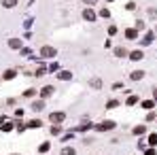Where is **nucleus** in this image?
I'll use <instances>...</instances> for the list:
<instances>
[{"mask_svg": "<svg viewBox=\"0 0 157 155\" xmlns=\"http://www.w3.org/2000/svg\"><path fill=\"white\" fill-rule=\"evenodd\" d=\"M55 49H53V47H42V49H40V55L42 57H55Z\"/></svg>", "mask_w": 157, "mask_h": 155, "instance_id": "f257e3e1", "label": "nucleus"}, {"mask_svg": "<svg viewBox=\"0 0 157 155\" xmlns=\"http://www.w3.org/2000/svg\"><path fill=\"white\" fill-rule=\"evenodd\" d=\"M113 127H115V121H104V123H100L96 130L98 132H108V130H113Z\"/></svg>", "mask_w": 157, "mask_h": 155, "instance_id": "f03ea898", "label": "nucleus"}, {"mask_svg": "<svg viewBox=\"0 0 157 155\" xmlns=\"http://www.w3.org/2000/svg\"><path fill=\"white\" fill-rule=\"evenodd\" d=\"M64 119H66V115H64V113H51V115H49V121H51V123H59V121H64Z\"/></svg>", "mask_w": 157, "mask_h": 155, "instance_id": "7ed1b4c3", "label": "nucleus"}, {"mask_svg": "<svg viewBox=\"0 0 157 155\" xmlns=\"http://www.w3.org/2000/svg\"><path fill=\"white\" fill-rule=\"evenodd\" d=\"M53 92H55V87H53V85H45V87L40 89V96H42V100H45V98H49V96H51Z\"/></svg>", "mask_w": 157, "mask_h": 155, "instance_id": "20e7f679", "label": "nucleus"}, {"mask_svg": "<svg viewBox=\"0 0 157 155\" xmlns=\"http://www.w3.org/2000/svg\"><path fill=\"white\" fill-rule=\"evenodd\" d=\"M129 62H140V60H142V57H144V53L142 51H129Z\"/></svg>", "mask_w": 157, "mask_h": 155, "instance_id": "39448f33", "label": "nucleus"}, {"mask_svg": "<svg viewBox=\"0 0 157 155\" xmlns=\"http://www.w3.org/2000/svg\"><path fill=\"white\" fill-rule=\"evenodd\" d=\"M83 17L87 19V21H94V19H96V11H94V9H85V11H83Z\"/></svg>", "mask_w": 157, "mask_h": 155, "instance_id": "423d86ee", "label": "nucleus"}, {"mask_svg": "<svg viewBox=\"0 0 157 155\" xmlns=\"http://www.w3.org/2000/svg\"><path fill=\"white\" fill-rule=\"evenodd\" d=\"M17 77V70H13V68H11V70H4V81H11V79H15Z\"/></svg>", "mask_w": 157, "mask_h": 155, "instance_id": "0eeeda50", "label": "nucleus"}, {"mask_svg": "<svg viewBox=\"0 0 157 155\" xmlns=\"http://www.w3.org/2000/svg\"><path fill=\"white\" fill-rule=\"evenodd\" d=\"M57 79H59V81H70V79H72V74H70L68 70H62V72L57 74Z\"/></svg>", "mask_w": 157, "mask_h": 155, "instance_id": "6e6552de", "label": "nucleus"}, {"mask_svg": "<svg viewBox=\"0 0 157 155\" xmlns=\"http://www.w3.org/2000/svg\"><path fill=\"white\" fill-rule=\"evenodd\" d=\"M9 47H11V49H21V40L19 38H11L9 40Z\"/></svg>", "mask_w": 157, "mask_h": 155, "instance_id": "1a4fd4ad", "label": "nucleus"}, {"mask_svg": "<svg viewBox=\"0 0 157 155\" xmlns=\"http://www.w3.org/2000/svg\"><path fill=\"white\" fill-rule=\"evenodd\" d=\"M142 77H144V72H142V70H136V72L129 74V79H132V81H140Z\"/></svg>", "mask_w": 157, "mask_h": 155, "instance_id": "9d476101", "label": "nucleus"}, {"mask_svg": "<svg viewBox=\"0 0 157 155\" xmlns=\"http://www.w3.org/2000/svg\"><path fill=\"white\" fill-rule=\"evenodd\" d=\"M2 7L4 9H13V7H17V0H2Z\"/></svg>", "mask_w": 157, "mask_h": 155, "instance_id": "9b49d317", "label": "nucleus"}, {"mask_svg": "<svg viewBox=\"0 0 157 155\" xmlns=\"http://www.w3.org/2000/svg\"><path fill=\"white\" fill-rule=\"evenodd\" d=\"M45 108V100H38V102L32 104V111H42Z\"/></svg>", "mask_w": 157, "mask_h": 155, "instance_id": "f8f14e48", "label": "nucleus"}, {"mask_svg": "<svg viewBox=\"0 0 157 155\" xmlns=\"http://www.w3.org/2000/svg\"><path fill=\"white\" fill-rule=\"evenodd\" d=\"M136 34H138L136 28H127V30H125V36H127V38H136Z\"/></svg>", "mask_w": 157, "mask_h": 155, "instance_id": "ddd939ff", "label": "nucleus"}, {"mask_svg": "<svg viewBox=\"0 0 157 155\" xmlns=\"http://www.w3.org/2000/svg\"><path fill=\"white\" fill-rule=\"evenodd\" d=\"M115 53H117L119 57H127V55H129V53H127L125 49H123V47H119V49H115Z\"/></svg>", "mask_w": 157, "mask_h": 155, "instance_id": "4468645a", "label": "nucleus"}, {"mask_svg": "<svg viewBox=\"0 0 157 155\" xmlns=\"http://www.w3.org/2000/svg\"><path fill=\"white\" fill-rule=\"evenodd\" d=\"M49 149H51V145H49V142H42V145L38 147V151H40V153H47Z\"/></svg>", "mask_w": 157, "mask_h": 155, "instance_id": "2eb2a0df", "label": "nucleus"}, {"mask_svg": "<svg viewBox=\"0 0 157 155\" xmlns=\"http://www.w3.org/2000/svg\"><path fill=\"white\" fill-rule=\"evenodd\" d=\"M42 123H40V121L38 119H34V121H30V123H28V127H32V130H36V127H40Z\"/></svg>", "mask_w": 157, "mask_h": 155, "instance_id": "dca6fc26", "label": "nucleus"}, {"mask_svg": "<svg viewBox=\"0 0 157 155\" xmlns=\"http://www.w3.org/2000/svg\"><path fill=\"white\" fill-rule=\"evenodd\" d=\"M134 134H136V136L144 134V125H136V127H134Z\"/></svg>", "mask_w": 157, "mask_h": 155, "instance_id": "f3484780", "label": "nucleus"}, {"mask_svg": "<svg viewBox=\"0 0 157 155\" xmlns=\"http://www.w3.org/2000/svg\"><path fill=\"white\" fill-rule=\"evenodd\" d=\"M62 155H74V149H72V147H66V149H62Z\"/></svg>", "mask_w": 157, "mask_h": 155, "instance_id": "a211bd4d", "label": "nucleus"}, {"mask_svg": "<svg viewBox=\"0 0 157 155\" xmlns=\"http://www.w3.org/2000/svg\"><path fill=\"white\" fill-rule=\"evenodd\" d=\"M142 106H144V108H153V106H155V102H153V100H144V102H142Z\"/></svg>", "mask_w": 157, "mask_h": 155, "instance_id": "6ab92c4d", "label": "nucleus"}, {"mask_svg": "<svg viewBox=\"0 0 157 155\" xmlns=\"http://www.w3.org/2000/svg\"><path fill=\"white\" fill-rule=\"evenodd\" d=\"M34 94H36V89H32V87H30V89H26V92H24V96H26V98H32Z\"/></svg>", "mask_w": 157, "mask_h": 155, "instance_id": "aec40b11", "label": "nucleus"}, {"mask_svg": "<svg viewBox=\"0 0 157 155\" xmlns=\"http://www.w3.org/2000/svg\"><path fill=\"white\" fill-rule=\"evenodd\" d=\"M119 102H117V100H108V102H106V108H115V106H117Z\"/></svg>", "mask_w": 157, "mask_h": 155, "instance_id": "412c9836", "label": "nucleus"}, {"mask_svg": "<svg viewBox=\"0 0 157 155\" xmlns=\"http://www.w3.org/2000/svg\"><path fill=\"white\" fill-rule=\"evenodd\" d=\"M149 145H157V134H151V138H149Z\"/></svg>", "mask_w": 157, "mask_h": 155, "instance_id": "4be33fe9", "label": "nucleus"}, {"mask_svg": "<svg viewBox=\"0 0 157 155\" xmlns=\"http://www.w3.org/2000/svg\"><path fill=\"white\" fill-rule=\"evenodd\" d=\"M136 102H138L136 96H129V98H127V104H136Z\"/></svg>", "mask_w": 157, "mask_h": 155, "instance_id": "5701e85b", "label": "nucleus"}, {"mask_svg": "<svg viewBox=\"0 0 157 155\" xmlns=\"http://www.w3.org/2000/svg\"><path fill=\"white\" fill-rule=\"evenodd\" d=\"M149 17H153V19L157 17V11L155 9H149Z\"/></svg>", "mask_w": 157, "mask_h": 155, "instance_id": "b1692460", "label": "nucleus"}, {"mask_svg": "<svg viewBox=\"0 0 157 155\" xmlns=\"http://www.w3.org/2000/svg\"><path fill=\"white\" fill-rule=\"evenodd\" d=\"M91 85H94V87H100L102 81H100V79H94V81H91Z\"/></svg>", "mask_w": 157, "mask_h": 155, "instance_id": "393cba45", "label": "nucleus"}, {"mask_svg": "<svg viewBox=\"0 0 157 155\" xmlns=\"http://www.w3.org/2000/svg\"><path fill=\"white\" fill-rule=\"evenodd\" d=\"M125 9H127V11H134V9H136V4H134V2H127Z\"/></svg>", "mask_w": 157, "mask_h": 155, "instance_id": "a878e982", "label": "nucleus"}, {"mask_svg": "<svg viewBox=\"0 0 157 155\" xmlns=\"http://www.w3.org/2000/svg\"><path fill=\"white\" fill-rule=\"evenodd\" d=\"M11 127H13V123H4V125H2V130H4V132H9Z\"/></svg>", "mask_w": 157, "mask_h": 155, "instance_id": "bb28decb", "label": "nucleus"}, {"mask_svg": "<svg viewBox=\"0 0 157 155\" xmlns=\"http://www.w3.org/2000/svg\"><path fill=\"white\" fill-rule=\"evenodd\" d=\"M96 2V0H85V4H94Z\"/></svg>", "mask_w": 157, "mask_h": 155, "instance_id": "cd10ccee", "label": "nucleus"}, {"mask_svg": "<svg viewBox=\"0 0 157 155\" xmlns=\"http://www.w3.org/2000/svg\"><path fill=\"white\" fill-rule=\"evenodd\" d=\"M108 2H111V0H108Z\"/></svg>", "mask_w": 157, "mask_h": 155, "instance_id": "c85d7f7f", "label": "nucleus"}, {"mask_svg": "<svg viewBox=\"0 0 157 155\" xmlns=\"http://www.w3.org/2000/svg\"><path fill=\"white\" fill-rule=\"evenodd\" d=\"M155 32H157V30H155Z\"/></svg>", "mask_w": 157, "mask_h": 155, "instance_id": "c756f323", "label": "nucleus"}]
</instances>
